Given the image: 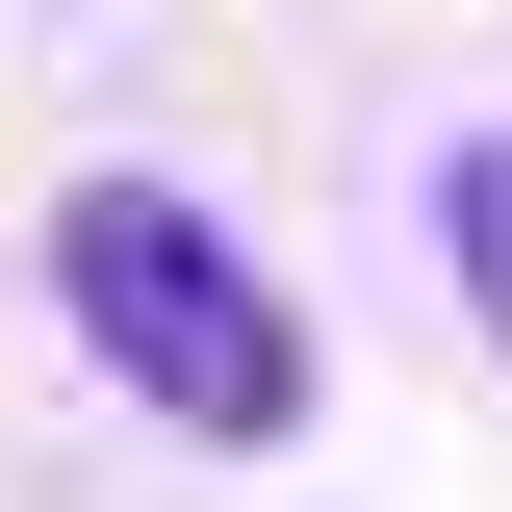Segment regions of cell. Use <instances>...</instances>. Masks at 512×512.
Wrapping results in <instances>:
<instances>
[{
  "label": "cell",
  "instance_id": "obj_1",
  "mask_svg": "<svg viewBox=\"0 0 512 512\" xmlns=\"http://www.w3.org/2000/svg\"><path fill=\"white\" fill-rule=\"evenodd\" d=\"M52 308L103 333V384L154 410V436H308V308L256 282V231L231 205H180V180H77L52 205Z\"/></svg>",
  "mask_w": 512,
  "mask_h": 512
},
{
  "label": "cell",
  "instance_id": "obj_2",
  "mask_svg": "<svg viewBox=\"0 0 512 512\" xmlns=\"http://www.w3.org/2000/svg\"><path fill=\"white\" fill-rule=\"evenodd\" d=\"M410 205H436V256H461V308L512 333V128H461V154H436Z\"/></svg>",
  "mask_w": 512,
  "mask_h": 512
}]
</instances>
